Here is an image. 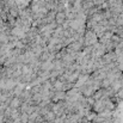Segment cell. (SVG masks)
Segmentation results:
<instances>
[{
	"mask_svg": "<svg viewBox=\"0 0 123 123\" xmlns=\"http://www.w3.org/2000/svg\"><path fill=\"white\" fill-rule=\"evenodd\" d=\"M116 98L120 99V100H123V86L116 92Z\"/></svg>",
	"mask_w": 123,
	"mask_h": 123,
	"instance_id": "6da1fadb",
	"label": "cell"
}]
</instances>
